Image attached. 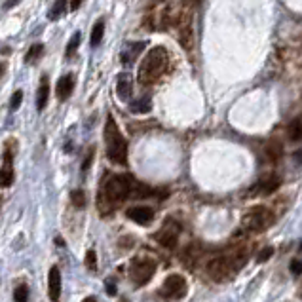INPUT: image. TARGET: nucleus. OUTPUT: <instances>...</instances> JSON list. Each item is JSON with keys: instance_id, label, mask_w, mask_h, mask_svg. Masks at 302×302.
I'll use <instances>...</instances> for the list:
<instances>
[{"instance_id": "9d476101", "label": "nucleus", "mask_w": 302, "mask_h": 302, "mask_svg": "<svg viewBox=\"0 0 302 302\" xmlns=\"http://www.w3.org/2000/svg\"><path fill=\"white\" fill-rule=\"evenodd\" d=\"M125 215L133 223H137L141 226H147L152 223L154 211H152V207H147V205H135V207H130V209L125 211Z\"/></svg>"}, {"instance_id": "412c9836", "label": "nucleus", "mask_w": 302, "mask_h": 302, "mask_svg": "<svg viewBox=\"0 0 302 302\" xmlns=\"http://www.w3.org/2000/svg\"><path fill=\"white\" fill-rule=\"evenodd\" d=\"M42 54H44V44H32V46L29 48L27 55H25V63L32 65V63L36 61V59H40V57H42Z\"/></svg>"}, {"instance_id": "393cba45", "label": "nucleus", "mask_w": 302, "mask_h": 302, "mask_svg": "<svg viewBox=\"0 0 302 302\" xmlns=\"http://www.w3.org/2000/svg\"><path fill=\"white\" fill-rule=\"evenodd\" d=\"M14 300L16 302H27L29 300V287L17 285L16 291H14Z\"/></svg>"}, {"instance_id": "f03ea898", "label": "nucleus", "mask_w": 302, "mask_h": 302, "mask_svg": "<svg viewBox=\"0 0 302 302\" xmlns=\"http://www.w3.org/2000/svg\"><path fill=\"white\" fill-rule=\"evenodd\" d=\"M167 63H169V55L165 52V48L162 46L152 48V50L145 55V59L141 61L139 74H137V76H139V84L143 85L154 84L156 80L165 72Z\"/></svg>"}, {"instance_id": "f3484780", "label": "nucleus", "mask_w": 302, "mask_h": 302, "mask_svg": "<svg viewBox=\"0 0 302 302\" xmlns=\"http://www.w3.org/2000/svg\"><path fill=\"white\" fill-rule=\"evenodd\" d=\"M150 109H152V101H150V97H147V95L137 101H133L132 105H130V110L135 112V114H145V112H148Z\"/></svg>"}, {"instance_id": "dca6fc26", "label": "nucleus", "mask_w": 302, "mask_h": 302, "mask_svg": "<svg viewBox=\"0 0 302 302\" xmlns=\"http://www.w3.org/2000/svg\"><path fill=\"white\" fill-rule=\"evenodd\" d=\"M143 48H145V42H135V44H130V46L124 50V54H122V63L124 65H132V61L137 59V55L143 52Z\"/></svg>"}, {"instance_id": "72a5a7b5", "label": "nucleus", "mask_w": 302, "mask_h": 302, "mask_svg": "<svg viewBox=\"0 0 302 302\" xmlns=\"http://www.w3.org/2000/svg\"><path fill=\"white\" fill-rule=\"evenodd\" d=\"M55 243H57V245H59V247H65V241H63V238H59V236H57V238H55Z\"/></svg>"}, {"instance_id": "b1692460", "label": "nucleus", "mask_w": 302, "mask_h": 302, "mask_svg": "<svg viewBox=\"0 0 302 302\" xmlns=\"http://www.w3.org/2000/svg\"><path fill=\"white\" fill-rule=\"evenodd\" d=\"M289 139L291 141H302V120H294L289 125Z\"/></svg>"}, {"instance_id": "2eb2a0df", "label": "nucleus", "mask_w": 302, "mask_h": 302, "mask_svg": "<svg viewBox=\"0 0 302 302\" xmlns=\"http://www.w3.org/2000/svg\"><path fill=\"white\" fill-rule=\"evenodd\" d=\"M48 99H50V82H48L46 76H42L38 92H36V110H38V112H42V110L46 109Z\"/></svg>"}, {"instance_id": "6ab92c4d", "label": "nucleus", "mask_w": 302, "mask_h": 302, "mask_svg": "<svg viewBox=\"0 0 302 302\" xmlns=\"http://www.w3.org/2000/svg\"><path fill=\"white\" fill-rule=\"evenodd\" d=\"M103 32H105V21L101 19V21H97V23L93 25V29H92V38H90V44H92L93 48L101 44V40H103Z\"/></svg>"}, {"instance_id": "2f4dec72", "label": "nucleus", "mask_w": 302, "mask_h": 302, "mask_svg": "<svg viewBox=\"0 0 302 302\" xmlns=\"http://www.w3.org/2000/svg\"><path fill=\"white\" fill-rule=\"evenodd\" d=\"M21 0H6V4H4V8L6 10H10V8H14V6H17Z\"/></svg>"}, {"instance_id": "a878e982", "label": "nucleus", "mask_w": 302, "mask_h": 302, "mask_svg": "<svg viewBox=\"0 0 302 302\" xmlns=\"http://www.w3.org/2000/svg\"><path fill=\"white\" fill-rule=\"evenodd\" d=\"M85 268L90 272L97 270V253H95L93 249H90V251L85 253Z\"/></svg>"}, {"instance_id": "20e7f679", "label": "nucleus", "mask_w": 302, "mask_h": 302, "mask_svg": "<svg viewBox=\"0 0 302 302\" xmlns=\"http://www.w3.org/2000/svg\"><path fill=\"white\" fill-rule=\"evenodd\" d=\"M247 261V255L243 251H236L232 255H223L209 261L207 264V272H209L211 279L215 281H225L232 276L234 272H238L243 268V264Z\"/></svg>"}, {"instance_id": "5701e85b", "label": "nucleus", "mask_w": 302, "mask_h": 302, "mask_svg": "<svg viewBox=\"0 0 302 302\" xmlns=\"http://www.w3.org/2000/svg\"><path fill=\"white\" fill-rule=\"evenodd\" d=\"M70 201H72V205H74L76 209H84L85 207V192L84 190H80V188L72 190V192H70Z\"/></svg>"}, {"instance_id": "c85d7f7f", "label": "nucleus", "mask_w": 302, "mask_h": 302, "mask_svg": "<svg viewBox=\"0 0 302 302\" xmlns=\"http://www.w3.org/2000/svg\"><path fill=\"white\" fill-rule=\"evenodd\" d=\"M272 255H274V247H264L263 251L258 253V256H256V263H266Z\"/></svg>"}, {"instance_id": "4468645a", "label": "nucleus", "mask_w": 302, "mask_h": 302, "mask_svg": "<svg viewBox=\"0 0 302 302\" xmlns=\"http://www.w3.org/2000/svg\"><path fill=\"white\" fill-rule=\"evenodd\" d=\"M132 76L127 74V72H122V74H118V84H116V92H118V97L122 101H127L132 97Z\"/></svg>"}, {"instance_id": "ddd939ff", "label": "nucleus", "mask_w": 302, "mask_h": 302, "mask_svg": "<svg viewBox=\"0 0 302 302\" xmlns=\"http://www.w3.org/2000/svg\"><path fill=\"white\" fill-rule=\"evenodd\" d=\"M279 185H281V179H279L278 175L270 173V175H266V177H263L256 183V190L263 194H272L278 190Z\"/></svg>"}, {"instance_id": "423d86ee", "label": "nucleus", "mask_w": 302, "mask_h": 302, "mask_svg": "<svg viewBox=\"0 0 302 302\" xmlns=\"http://www.w3.org/2000/svg\"><path fill=\"white\" fill-rule=\"evenodd\" d=\"M272 225H274V215L264 205H255L245 215V226L249 230H253V232H263V230H266Z\"/></svg>"}, {"instance_id": "6e6552de", "label": "nucleus", "mask_w": 302, "mask_h": 302, "mask_svg": "<svg viewBox=\"0 0 302 302\" xmlns=\"http://www.w3.org/2000/svg\"><path fill=\"white\" fill-rule=\"evenodd\" d=\"M186 289H188L186 279L183 278V276H179V274H171V276H167L165 281H163L160 294H162L163 298H173V300H177V298H183V296H185Z\"/></svg>"}, {"instance_id": "1a4fd4ad", "label": "nucleus", "mask_w": 302, "mask_h": 302, "mask_svg": "<svg viewBox=\"0 0 302 302\" xmlns=\"http://www.w3.org/2000/svg\"><path fill=\"white\" fill-rule=\"evenodd\" d=\"M179 232H181V226L175 223V221H165V225L162 226V230L158 234H154V240L163 245V247H175V243H177V238H179Z\"/></svg>"}, {"instance_id": "f704fd0d", "label": "nucleus", "mask_w": 302, "mask_h": 302, "mask_svg": "<svg viewBox=\"0 0 302 302\" xmlns=\"http://www.w3.org/2000/svg\"><path fill=\"white\" fill-rule=\"evenodd\" d=\"M2 72H4V65L0 63V76H2Z\"/></svg>"}, {"instance_id": "c756f323", "label": "nucleus", "mask_w": 302, "mask_h": 302, "mask_svg": "<svg viewBox=\"0 0 302 302\" xmlns=\"http://www.w3.org/2000/svg\"><path fill=\"white\" fill-rule=\"evenodd\" d=\"M289 270H291V274H293V276H300V274H302V261H298V258L291 261V264H289Z\"/></svg>"}, {"instance_id": "0eeeda50", "label": "nucleus", "mask_w": 302, "mask_h": 302, "mask_svg": "<svg viewBox=\"0 0 302 302\" xmlns=\"http://www.w3.org/2000/svg\"><path fill=\"white\" fill-rule=\"evenodd\" d=\"M14 156H16V141L12 139L4 147V162L0 167V186L10 188L16 181V171H14Z\"/></svg>"}, {"instance_id": "9b49d317", "label": "nucleus", "mask_w": 302, "mask_h": 302, "mask_svg": "<svg viewBox=\"0 0 302 302\" xmlns=\"http://www.w3.org/2000/svg\"><path fill=\"white\" fill-rule=\"evenodd\" d=\"M48 296L54 302L61 298V272L57 266H52L48 274Z\"/></svg>"}, {"instance_id": "f8f14e48", "label": "nucleus", "mask_w": 302, "mask_h": 302, "mask_svg": "<svg viewBox=\"0 0 302 302\" xmlns=\"http://www.w3.org/2000/svg\"><path fill=\"white\" fill-rule=\"evenodd\" d=\"M72 90H74V74H65L63 78H59V82L55 85L57 99L67 101L72 95Z\"/></svg>"}, {"instance_id": "39448f33", "label": "nucleus", "mask_w": 302, "mask_h": 302, "mask_svg": "<svg viewBox=\"0 0 302 302\" xmlns=\"http://www.w3.org/2000/svg\"><path fill=\"white\" fill-rule=\"evenodd\" d=\"M154 272H156V261L145 258V256H137V258H133L132 266H130V279L133 281L135 287H143L152 279Z\"/></svg>"}, {"instance_id": "4be33fe9", "label": "nucleus", "mask_w": 302, "mask_h": 302, "mask_svg": "<svg viewBox=\"0 0 302 302\" xmlns=\"http://www.w3.org/2000/svg\"><path fill=\"white\" fill-rule=\"evenodd\" d=\"M281 152H283V148H281V145H279L278 141H272L270 145L266 147V156H268L270 162H278Z\"/></svg>"}, {"instance_id": "bb28decb", "label": "nucleus", "mask_w": 302, "mask_h": 302, "mask_svg": "<svg viewBox=\"0 0 302 302\" xmlns=\"http://www.w3.org/2000/svg\"><path fill=\"white\" fill-rule=\"evenodd\" d=\"M93 156H95V147H90L88 148V154H85L84 162H82V173H88V169H90V165H92L93 162Z\"/></svg>"}, {"instance_id": "473e14b6", "label": "nucleus", "mask_w": 302, "mask_h": 302, "mask_svg": "<svg viewBox=\"0 0 302 302\" xmlns=\"http://www.w3.org/2000/svg\"><path fill=\"white\" fill-rule=\"evenodd\" d=\"M80 4H82V0H70V10L76 12V10L80 8Z\"/></svg>"}, {"instance_id": "7c9ffc66", "label": "nucleus", "mask_w": 302, "mask_h": 302, "mask_svg": "<svg viewBox=\"0 0 302 302\" xmlns=\"http://www.w3.org/2000/svg\"><path fill=\"white\" fill-rule=\"evenodd\" d=\"M107 293L109 294H116V285L112 281H107Z\"/></svg>"}, {"instance_id": "f257e3e1", "label": "nucleus", "mask_w": 302, "mask_h": 302, "mask_svg": "<svg viewBox=\"0 0 302 302\" xmlns=\"http://www.w3.org/2000/svg\"><path fill=\"white\" fill-rule=\"evenodd\" d=\"M148 194L154 192L145 185L133 181V177H130V175H109L101 183L97 205H99V211L103 215H109L130 196L139 198V196H148Z\"/></svg>"}, {"instance_id": "cd10ccee", "label": "nucleus", "mask_w": 302, "mask_h": 302, "mask_svg": "<svg viewBox=\"0 0 302 302\" xmlns=\"http://www.w3.org/2000/svg\"><path fill=\"white\" fill-rule=\"evenodd\" d=\"M21 103H23V92H21V90H17V92H14V95H12V101H10V110H17Z\"/></svg>"}, {"instance_id": "e433bc0d", "label": "nucleus", "mask_w": 302, "mask_h": 302, "mask_svg": "<svg viewBox=\"0 0 302 302\" xmlns=\"http://www.w3.org/2000/svg\"><path fill=\"white\" fill-rule=\"evenodd\" d=\"M300 249H302V245H300Z\"/></svg>"}, {"instance_id": "aec40b11", "label": "nucleus", "mask_w": 302, "mask_h": 302, "mask_svg": "<svg viewBox=\"0 0 302 302\" xmlns=\"http://www.w3.org/2000/svg\"><path fill=\"white\" fill-rule=\"evenodd\" d=\"M80 42H82V32L76 31L72 34V38L69 40V44H67V50H65V57H72V55L78 52V48H80Z\"/></svg>"}, {"instance_id": "7ed1b4c3", "label": "nucleus", "mask_w": 302, "mask_h": 302, "mask_svg": "<svg viewBox=\"0 0 302 302\" xmlns=\"http://www.w3.org/2000/svg\"><path fill=\"white\" fill-rule=\"evenodd\" d=\"M105 145H107V156L112 163L118 165H125L127 163V141L124 139L122 132L118 130L116 120L107 116V124H105Z\"/></svg>"}, {"instance_id": "c9c22d12", "label": "nucleus", "mask_w": 302, "mask_h": 302, "mask_svg": "<svg viewBox=\"0 0 302 302\" xmlns=\"http://www.w3.org/2000/svg\"><path fill=\"white\" fill-rule=\"evenodd\" d=\"M2 200H4V198H2V196H0V207H2Z\"/></svg>"}, {"instance_id": "a211bd4d", "label": "nucleus", "mask_w": 302, "mask_h": 302, "mask_svg": "<svg viewBox=\"0 0 302 302\" xmlns=\"http://www.w3.org/2000/svg\"><path fill=\"white\" fill-rule=\"evenodd\" d=\"M67 6H69V0H55V4L52 6L50 14H48V17H50L52 21L59 19V17H61L65 12H67Z\"/></svg>"}]
</instances>
